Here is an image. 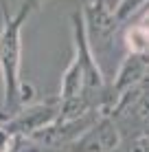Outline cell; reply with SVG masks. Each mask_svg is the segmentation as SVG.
<instances>
[{
	"instance_id": "cell-5",
	"label": "cell",
	"mask_w": 149,
	"mask_h": 152,
	"mask_svg": "<svg viewBox=\"0 0 149 152\" xmlns=\"http://www.w3.org/2000/svg\"><path fill=\"white\" fill-rule=\"evenodd\" d=\"M145 82H147V53H127L114 73V80L107 82V97H105L103 115L112 110V106L116 104V99L123 93L132 91V88L140 86Z\"/></svg>"
},
{
	"instance_id": "cell-6",
	"label": "cell",
	"mask_w": 149,
	"mask_h": 152,
	"mask_svg": "<svg viewBox=\"0 0 149 152\" xmlns=\"http://www.w3.org/2000/svg\"><path fill=\"white\" fill-rule=\"evenodd\" d=\"M81 15H83V27L86 35L92 46V51H96L99 46L110 44L112 38L116 35V31L121 29V22L116 20L114 11L103 4V0H88L81 2Z\"/></svg>"
},
{
	"instance_id": "cell-10",
	"label": "cell",
	"mask_w": 149,
	"mask_h": 152,
	"mask_svg": "<svg viewBox=\"0 0 149 152\" xmlns=\"http://www.w3.org/2000/svg\"><path fill=\"white\" fill-rule=\"evenodd\" d=\"M119 2H121V0H103V4L110 9V11H114V9L119 7Z\"/></svg>"
},
{
	"instance_id": "cell-4",
	"label": "cell",
	"mask_w": 149,
	"mask_h": 152,
	"mask_svg": "<svg viewBox=\"0 0 149 152\" xmlns=\"http://www.w3.org/2000/svg\"><path fill=\"white\" fill-rule=\"evenodd\" d=\"M121 143V132L110 115H99L92 124H88L75 141L66 148V152H114Z\"/></svg>"
},
{
	"instance_id": "cell-2",
	"label": "cell",
	"mask_w": 149,
	"mask_h": 152,
	"mask_svg": "<svg viewBox=\"0 0 149 152\" xmlns=\"http://www.w3.org/2000/svg\"><path fill=\"white\" fill-rule=\"evenodd\" d=\"M0 121L15 115L22 106L35 99V91L31 84L22 80V20L11 13L7 0H0Z\"/></svg>"
},
{
	"instance_id": "cell-11",
	"label": "cell",
	"mask_w": 149,
	"mask_h": 152,
	"mask_svg": "<svg viewBox=\"0 0 149 152\" xmlns=\"http://www.w3.org/2000/svg\"><path fill=\"white\" fill-rule=\"evenodd\" d=\"M81 2H88V0H81Z\"/></svg>"
},
{
	"instance_id": "cell-8",
	"label": "cell",
	"mask_w": 149,
	"mask_h": 152,
	"mask_svg": "<svg viewBox=\"0 0 149 152\" xmlns=\"http://www.w3.org/2000/svg\"><path fill=\"white\" fill-rule=\"evenodd\" d=\"M42 2H44V0H22V2H20V7H18V11H15V15H18L22 22H27L29 15L33 13V11H37Z\"/></svg>"
},
{
	"instance_id": "cell-3",
	"label": "cell",
	"mask_w": 149,
	"mask_h": 152,
	"mask_svg": "<svg viewBox=\"0 0 149 152\" xmlns=\"http://www.w3.org/2000/svg\"><path fill=\"white\" fill-rule=\"evenodd\" d=\"M59 110H61L59 97L50 95V97L40 99V102H29L27 106H22L15 115H11L9 119H4L0 124L13 137H27V134H33L35 130L53 124L59 117Z\"/></svg>"
},
{
	"instance_id": "cell-7",
	"label": "cell",
	"mask_w": 149,
	"mask_h": 152,
	"mask_svg": "<svg viewBox=\"0 0 149 152\" xmlns=\"http://www.w3.org/2000/svg\"><path fill=\"white\" fill-rule=\"evenodd\" d=\"M125 42H127V53H147V29L143 20L136 24H130Z\"/></svg>"
},
{
	"instance_id": "cell-9",
	"label": "cell",
	"mask_w": 149,
	"mask_h": 152,
	"mask_svg": "<svg viewBox=\"0 0 149 152\" xmlns=\"http://www.w3.org/2000/svg\"><path fill=\"white\" fill-rule=\"evenodd\" d=\"M11 143H13V134L9 132L2 124H0V152H9Z\"/></svg>"
},
{
	"instance_id": "cell-1",
	"label": "cell",
	"mask_w": 149,
	"mask_h": 152,
	"mask_svg": "<svg viewBox=\"0 0 149 152\" xmlns=\"http://www.w3.org/2000/svg\"><path fill=\"white\" fill-rule=\"evenodd\" d=\"M70 29H73V60L66 66L59 82L57 97L61 110L57 119H77L92 113L103 115L107 80L88 42L81 9L70 15Z\"/></svg>"
}]
</instances>
